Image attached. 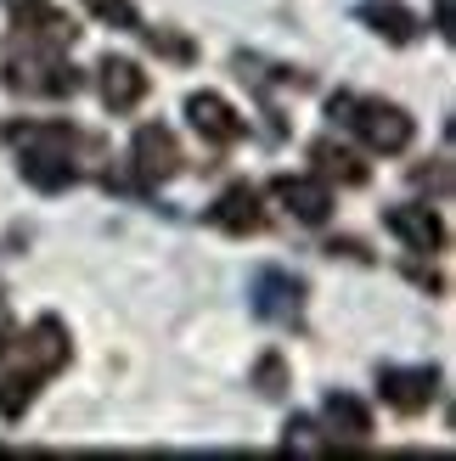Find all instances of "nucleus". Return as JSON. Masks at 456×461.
Listing matches in <instances>:
<instances>
[{"instance_id":"obj_1","label":"nucleus","mask_w":456,"mask_h":461,"mask_svg":"<svg viewBox=\"0 0 456 461\" xmlns=\"http://www.w3.org/2000/svg\"><path fill=\"white\" fill-rule=\"evenodd\" d=\"M6 141L17 147V169L34 192H68L79 180V169H74L79 135L68 124H40V119L34 124H6Z\"/></svg>"},{"instance_id":"obj_2","label":"nucleus","mask_w":456,"mask_h":461,"mask_svg":"<svg viewBox=\"0 0 456 461\" xmlns=\"http://www.w3.org/2000/svg\"><path fill=\"white\" fill-rule=\"evenodd\" d=\"M333 119L344 124V130H355L360 141H367L372 152H406L412 147V135H417V124H412V113L406 107H395V102H372V96H333Z\"/></svg>"},{"instance_id":"obj_3","label":"nucleus","mask_w":456,"mask_h":461,"mask_svg":"<svg viewBox=\"0 0 456 461\" xmlns=\"http://www.w3.org/2000/svg\"><path fill=\"white\" fill-rule=\"evenodd\" d=\"M0 79H6V90H17V96H51V102L79 90V74L62 62V51H45V45H29L23 57H6V74Z\"/></svg>"},{"instance_id":"obj_4","label":"nucleus","mask_w":456,"mask_h":461,"mask_svg":"<svg viewBox=\"0 0 456 461\" xmlns=\"http://www.w3.org/2000/svg\"><path fill=\"white\" fill-rule=\"evenodd\" d=\"M130 158H135V175H141V186H164V180L180 175V147H175V135H169L164 124H141V130H135Z\"/></svg>"},{"instance_id":"obj_5","label":"nucleus","mask_w":456,"mask_h":461,"mask_svg":"<svg viewBox=\"0 0 456 461\" xmlns=\"http://www.w3.org/2000/svg\"><path fill=\"white\" fill-rule=\"evenodd\" d=\"M187 119H192V130H197L209 147H237L242 135H248V119H237V107H225L214 90H197V96H187Z\"/></svg>"},{"instance_id":"obj_6","label":"nucleus","mask_w":456,"mask_h":461,"mask_svg":"<svg viewBox=\"0 0 456 461\" xmlns=\"http://www.w3.org/2000/svg\"><path fill=\"white\" fill-rule=\"evenodd\" d=\"M378 394H383V405H395L400 417H417V411H428L440 400V372H428V366H417V372H383Z\"/></svg>"},{"instance_id":"obj_7","label":"nucleus","mask_w":456,"mask_h":461,"mask_svg":"<svg viewBox=\"0 0 456 461\" xmlns=\"http://www.w3.org/2000/svg\"><path fill=\"white\" fill-rule=\"evenodd\" d=\"M17 29L29 34V45H45V51H68V45L79 40V23L68 12H57V6H45V0H23Z\"/></svg>"},{"instance_id":"obj_8","label":"nucleus","mask_w":456,"mask_h":461,"mask_svg":"<svg viewBox=\"0 0 456 461\" xmlns=\"http://www.w3.org/2000/svg\"><path fill=\"white\" fill-rule=\"evenodd\" d=\"M270 192H277V203L299 220V225H327L333 214V192L322 186V180H305V175H277L270 180Z\"/></svg>"},{"instance_id":"obj_9","label":"nucleus","mask_w":456,"mask_h":461,"mask_svg":"<svg viewBox=\"0 0 456 461\" xmlns=\"http://www.w3.org/2000/svg\"><path fill=\"white\" fill-rule=\"evenodd\" d=\"M96 85H102V102L113 107V113H130V107H141V96L152 90V79L135 68L130 57H102V68H96Z\"/></svg>"},{"instance_id":"obj_10","label":"nucleus","mask_w":456,"mask_h":461,"mask_svg":"<svg viewBox=\"0 0 456 461\" xmlns=\"http://www.w3.org/2000/svg\"><path fill=\"white\" fill-rule=\"evenodd\" d=\"M209 220H214V225L225 230V237H260V230H265V209H260V192H254V186H225V192L214 197Z\"/></svg>"},{"instance_id":"obj_11","label":"nucleus","mask_w":456,"mask_h":461,"mask_svg":"<svg viewBox=\"0 0 456 461\" xmlns=\"http://www.w3.org/2000/svg\"><path fill=\"white\" fill-rule=\"evenodd\" d=\"M299 310H305V282H293L287 270H260L254 276V315L299 321Z\"/></svg>"},{"instance_id":"obj_12","label":"nucleus","mask_w":456,"mask_h":461,"mask_svg":"<svg viewBox=\"0 0 456 461\" xmlns=\"http://www.w3.org/2000/svg\"><path fill=\"white\" fill-rule=\"evenodd\" d=\"M383 225H389L412 253H440L445 248V225H440L434 209H423V203H400V209L383 214Z\"/></svg>"},{"instance_id":"obj_13","label":"nucleus","mask_w":456,"mask_h":461,"mask_svg":"<svg viewBox=\"0 0 456 461\" xmlns=\"http://www.w3.org/2000/svg\"><path fill=\"white\" fill-rule=\"evenodd\" d=\"M360 23H372V34H383L389 45H412L423 34V23L400 6V0H367L360 6Z\"/></svg>"},{"instance_id":"obj_14","label":"nucleus","mask_w":456,"mask_h":461,"mask_svg":"<svg viewBox=\"0 0 456 461\" xmlns=\"http://www.w3.org/2000/svg\"><path fill=\"white\" fill-rule=\"evenodd\" d=\"M322 417H327V428L338 433V439H350V445H360V439H372V411L360 405L355 394H327V405H322Z\"/></svg>"},{"instance_id":"obj_15","label":"nucleus","mask_w":456,"mask_h":461,"mask_svg":"<svg viewBox=\"0 0 456 461\" xmlns=\"http://www.w3.org/2000/svg\"><path fill=\"white\" fill-rule=\"evenodd\" d=\"M310 158H315V169H322V180H338V186H367V175H372L350 147H338V141H315Z\"/></svg>"},{"instance_id":"obj_16","label":"nucleus","mask_w":456,"mask_h":461,"mask_svg":"<svg viewBox=\"0 0 456 461\" xmlns=\"http://www.w3.org/2000/svg\"><path fill=\"white\" fill-rule=\"evenodd\" d=\"M90 17H102V23H119V29H135V12H130V0H85Z\"/></svg>"},{"instance_id":"obj_17","label":"nucleus","mask_w":456,"mask_h":461,"mask_svg":"<svg viewBox=\"0 0 456 461\" xmlns=\"http://www.w3.org/2000/svg\"><path fill=\"white\" fill-rule=\"evenodd\" d=\"M260 394H265V400L287 394V377H282V355H265V360H260Z\"/></svg>"},{"instance_id":"obj_18","label":"nucleus","mask_w":456,"mask_h":461,"mask_svg":"<svg viewBox=\"0 0 456 461\" xmlns=\"http://www.w3.org/2000/svg\"><path fill=\"white\" fill-rule=\"evenodd\" d=\"M0 456H6V450H0Z\"/></svg>"}]
</instances>
